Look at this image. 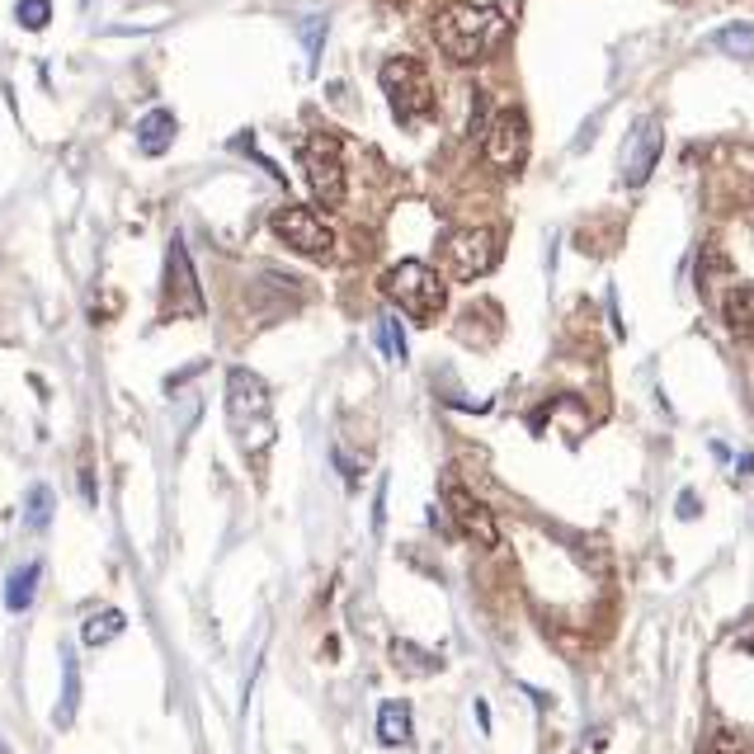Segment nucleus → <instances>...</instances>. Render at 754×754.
<instances>
[{
    "mask_svg": "<svg viewBox=\"0 0 754 754\" xmlns=\"http://www.w3.org/2000/svg\"><path fill=\"white\" fill-rule=\"evenodd\" d=\"M39 581H43V566L39 561H29V566H20L6 581V608L10 613H24L33 604V594H39Z\"/></svg>",
    "mask_w": 754,
    "mask_h": 754,
    "instance_id": "nucleus-14",
    "label": "nucleus"
},
{
    "mask_svg": "<svg viewBox=\"0 0 754 754\" xmlns=\"http://www.w3.org/2000/svg\"><path fill=\"white\" fill-rule=\"evenodd\" d=\"M269 226L278 241H288V251L307 255V259H330V251H336V232H330L326 217L307 203H284L269 217Z\"/></svg>",
    "mask_w": 754,
    "mask_h": 754,
    "instance_id": "nucleus-5",
    "label": "nucleus"
},
{
    "mask_svg": "<svg viewBox=\"0 0 754 754\" xmlns=\"http://www.w3.org/2000/svg\"><path fill=\"white\" fill-rule=\"evenodd\" d=\"M444 505H448V514H453V523H458V533L467 542H477V548H500V523H496V514H490L467 486L444 481Z\"/></svg>",
    "mask_w": 754,
    "mask_h": 754,
    "instance_id": "nucleus-9",
    "label": "nucleus"
},
{
    "mask_svg": "<svg viewBox=\"0 0 754 754\" xmlns=\"http://www.w3.org/2000/svg\"><path fill=\"white\" fill-rule=\"evenodd\" d=\"M14 20L39 33V29L52 24V6H47V0H20V6H14Z\"/></svg>",
    "mask_w": 754,
    "mask_h": 754,
    "instance_id": "nucleus-19",
    "label": "nucleus"
},
{
    "mask_svg": "<svg viewBox=\"0 0 754 754\" xmlns=\"http://www.w3.org/2000/svg\"><path fill=\"white\" fill-rule=\"evenodd\" d=\"M382 95L392 99V114L396 123H406V128H415V123H429L434 118V85H429V72L420 66L415 57H392L382 62Z\"/></svg>",
    "mask_w": 754,
    "mask_h": 754,
    "instance_id": "nucleus-2",
    "label": "nucleus"
},
{
    "mask_svg": "<svg viewBox=\"0 0 754 754\" xmlns=\"http://www.w3.org/2000/svg\"><path fill=\"white\" fill-rule=\"evenodd\" d=\"M679 514H683V519H698V496H683V500H679Z\"/></svg>",
    "mask_w": 754,
    "mask_h": 754,
    "instance_id": "nucleus-25",
    "label": "nucleus"
},
{
    "mask_svg": "<svg viewBox=\"0 0 754 754\" xmlns=\"http://www.w3.org/2000/svg\"><path fill=\"white\" fill-rule=\"evenodd\" d=\"M392 656H396V660H406V665H415V670H434V665H438L434 656H420V651H411V646H406V641H401V646H396V651H392Z\"/></svg>",
    "mask_w": 754,
    "mask_h": 754,
    "instance_id": "nucleus-23",
    "label": "nucleus"
},
{
    "mask_svg": "<svg viewBox=\"0 0 754 754\" xmlns=\"http://www.w3.org/2000/svg\"><path fill=\"white\" fill-rule=\"evenodd\" d=\"M47 523H52V490L33 486L29 490V529H47Z\"/></svg>",
    "mask_w": 754,
    "mask_h": 754,
    "instance_id": "nucleus-20",
    "label": "nucleus"
},
{
    "mask_svg": "<svg viewBox=\"0 0 754 754\" xmlns=\"http://www.w3.org/2000/svg\"><path fill=\"white\" fill-rule=\"evenodd\" d=\"M750 745H745V735L741 731H731V726H716V735H712V754H745Z\"/></svg>",
    "mask_w": 754,
    "mask_h": 754,
    "instance_id": "nucleus-22",
    "label": "nucleus"
},
{
    "mask_svg": "<svg viewBox=\"0 0 754 754\" xmlns=\"http://www.w3.org/2000/svg\"><path fill=\"white\" fill-rule=\"evenodd\" d=\"M660 147H665L660 123L656 118H641L637 128H633V137H627V147H623V184L627 189H641L646 180H651V170L660 161Z\"/></svg>",
    "mask_w": 754,
    "mask_h": 754,
    "instance_id": "nucleus-11",
    "label": "nucleus"
},
{
    "mask_svg": "<svg viewBox=\"0 0 754 754\" xmlns=\"http://www.w3.org/2000/svg\"><path fill=\"white\" fill-rule=\"evenodd\" d=\"M378 741L382 745H406L411 741V708L406 703H382V712H378Z\"/></svg>",
    "mask_w": 754,
    "mask_h": 754,
    "instance_id": "nucleus-15",
    "label": "nucleus"
},
{
    "mask_svg": "<svg viewBox=\"0 0 754 754\" xmlns=\"http://www.w3.org/2000/svg\"><path fill=\"white\" fill-rule=\"evenodd\" d=\"M302 174L307 189L321 208H340L344 203V147L336 132H311L302 142Z\"/></svg>",
    "mask_w": 754,
    "mask_h": 754,
    "instance_id": "nucleus-4",
    "label": "nucleus"
},
{
    "mask_svg": "<svg viewBox=\"0 0 754 754\" xmlns=\"http://www.w3.org/2000/svg\"><path fill=\"white\" fill-rule=\"evenodd\" d=\"M382 293H387L392 302L415 321H434L438 311H444V302H448L444 278H438L429 265H420V259H401L396 269L382 274Z\"/></svg>",
    "mask_w": 754,
    "mask_h": 754,
    "instance_id": "nucleus-3",
    "label": "nucleus"
},
{
    "mask_svg": "<svg viewBox=\"0 0 754 754\" xmlns=\"http://www.w3.org/2000/svg\"><path fill=\"white\" fill-rule=\"evenodd\" d=\"M496 259H500V236L490 232V226H458V232L444 236V265L458 284H471V278L490 274Z\"/></svg>",
    "mask_w": 754,
    "mask_h": 754,
    "instance_id": "nucleus-6",
    "label": "nucleus"
},
{
    "mask_svg": "<svg viewBox=\"0 0 754 754\" xmlns=\"http://www.w3.org/2000/svg\"><path fill=\"white\" fill-rule=\"evenodd\" d=\"M226 415H232V425L245 434V425H259L265 434H274L269 425V392L265 382H259L251 368H232V378H226Z\"/></svg>",
    "mask_w": 754,
    "mask_h": 754,
    "instance_id": "nucleus-8",
    "label": "nucleus"
},
{
    "mask_svg": "<svg viewBox=\"0 0 754 754\" xmlns=\"http://www.w3.org/2000/svg\"><path fill=\"white\" fill-rule=\"evenodd\" d=\"M505 39V20L490 6H444L434 14V43L453 66H477L490 57V47Z\"/></svg>",
    "mask_w": 754,
    "mask_h": 754,
    "instance_id": "nucleus-1",
    "label": "nucleus"
},
{
    "mask_svg": "<svg viewBox=\"0 0 754 754\" xmlns=\"http://www.w3.org/2000/svg\"><path fill=\"white\" fill-rule=\"evenodd\" d=\"M378 326H382V349H387L396 363H406V336H401V321L396 317H382Z\"/></svg>",
    "mask_w": 754,
    "mask_h": 754,
    "instance_id": "nucleus-21",
    "label": "nucleus"
},
{
    "mask_svg": "<svg viewBox=\"0 0 754 754\" xmlns=\"http://www.w3.org/2000/svg\"><path fill=\"white\" fill-rule=\"evenodd\" d=\"M174 142V114L170 109H151L142 123H137V147L147 156H166Z\"/></svg>",
    "mask_w": 754,
    "mask_h": 754,
    "instance_id": "nucleus-12",
    "label": "nucleus"
},
{
    "mask_svg": "<svg viewBox=\"0 0 754 754\" xmlns=\"http://www.w3.org/2000/svg\"><path fill=\"white\" fill-rule=\"evenodd\" d=\"M712 47L726 52V57L754 62V24H731V29H722V33H712Z\"/></svg>",
    "mask_w": 754,
    "mask_h": 754,
    "instance_id": "nucleus-16",
    "label": "nucleus"
},
{
    "mask_svg": "<svg viewBox=\"0 0 754 754\" xmlns=\"http://www.w3.org/2000/svg\"><path fill=\"white\" fill-rule=\"evenodd\" d=\"M481 151L500 174H519L529 161V118H523V109H500L490 118L481 132Z\"/></svg>",
    "mask_w": 754,
    "mask_h": 754,
    "instance_id": "nucleus-7",
    "label": "nucleus"
},
{
    "mask_svg": "<svg viewBox=\"0 0 754 754\" xmlns=\"http://www.w3.org/2000/svg\"><path fill=\"white\" fill-rule=\"evenodd\" d=\"M722 317H726V326H731V336H750V330H754V284H735V288H726Z\"/></svg>",
    "mask_w": 754,
    "mask_h": 754,
    "instance_id": "nucleus-13",
    "label": "nucleus"
},
{
    "mask_svg": "<svg viewBox=\"0 0 754 754\" xmlns=\"http://www.w3.org/2000/svg\"><path fill=\"white\" fill-rule=\"evenodd\" d=\"M745 651H754V637H750V641H745Z\"/></svg>",
    "mask_w": 754,
    "mask_h": 754,
    "instance_id": "nucleus-26",
    "label": "nucleus"
},
{
    "mask_svg": "<svg viewBox=\"0 0 754 754\" xmlns=\"http://www.w3.org/2000/svg\"><path fill=\"white\" fill-rule=\"evenodd\" d=\"M123 613L118 608H104V613H95L91 623H85V646H104V641H114L118 633H123Z\"/></svg>",
    "mask_w": 754,
    "mask_h": 754,
    "instance_id": "nucleus-17",
    "label": "nucleus"
},
{
    "mask_svg": "<svg viewBox=\"0 0 754 754\" xmlns=\"http://www.w3.org/2000/svg\"><path fill=\"white\" fill-rule=\"evenodd\" d=\"M471 99H477V109H471V137H481L490 123V99L486 95H471Z\"/></svg>",
    "mask_w": 754,
    "mask_h": 754,
    "instance_id": "nucleus-24",
    "label": "nucleus"
},
{
    "mask_svg": "<svg viewBox=\"0 0 754 754\" xmlns=\"http://www.w3.org/2000/svg\"><path fill=\"white\" fill-rule=\"evenodd\" d=\"M166 317H203V288L189 265L184 241H170L166 255Z\"/></svg>",
    "mask_w": 754,
    "mask_h": 754,
    "instance_id": "nucleus-10",
    "label": "nucleus"
},
{
    "mask_svg": "<svg viewBox=\"0 0 754 754\" xmlns=\"http://www.w3.org/2000/svg\"><path fill=\"white\" fill-rule=\"evenodd\" d=\"M62 665H66V698L57 703V722H62V726H72V712H76V693H81V675H76V656H72V651L62 656Z\"/></svg>",
    "mask_w": 754,
    "mask_h": 754,
    "instance_id": "nucleus-18",
    "label": "nucleus"
}]
</instances>
